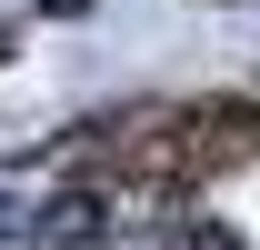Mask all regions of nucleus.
Masks as SVG:
<instances>
[{"label": "nucleus", "mask_w": 260, "mask_h": 250, "mask_svg": "<svg viewBox=\"0 0 260 250\" xmlns=\"http://www.w3.org/2000/svg\"><path fill=\"white\" fill-rule=\"evenodd\" d=\"M100 220H110L100 190H60L50 210H30V230H40V240H100Z\"/></svg>", "instance_id": "obj_1"}, {"label": "nucleus", "mask_w": 260, "mask_h": 250, "mask_svg": "<svg viewBox=\"0 0 260 250\" xmlns=\"http://www.w3.org/2000/svg\"><path fill=\"white\" fill-rule=\"evenodd\" d=\"M0 240H30V200H10V190H0Z\"/></svg>", "instance_id": "obj_2"}, {"label": "nucleus", "mask_w": 260, "mask_h": 250, "mask_svg": "<svg viewBox=\"0 0 260 250\" xmlns=\"http://www.w3.org/2000/svg\"><path fill=\"white\" fill-rule=\"evenodd\" d=\"M40 10H50V20H80V10H100V0H40Z\"/></svg>", "instance_id": "obj_3"}, {"label": "nucleus", "mask_w": 260, "mask_h": 250, "mask_svg": "<svg viewBox=\"0 0 260 250\" xmlns=\"http://www.w3.org/2000/svg\"><path fill=\"white\" fill-rule=\"evenodd\" d=\"M210 250H240V240H220V230H210Z\"/></svg>", "instance_id": "obj_4"}]
</instances>
